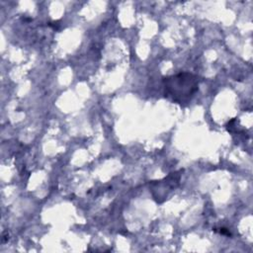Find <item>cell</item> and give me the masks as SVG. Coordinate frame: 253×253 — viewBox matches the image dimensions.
Segmentation results:
<instances>
[{"label": "cell", "instance_id": "6da1fadb", "mask_svg": "<svg viewBox=\"0 0 253 253\" xmlns=\"http://www.w3.org/2000/svg\"><path fill=\"white\" fill-rule=\"evenodd\" d=\"M199 77L182 72L163 79L165 95L178 104H185L191 101L199 90Z\"/></svg>", "mask_w": 253, "mask_h": 253}]
</instances>
